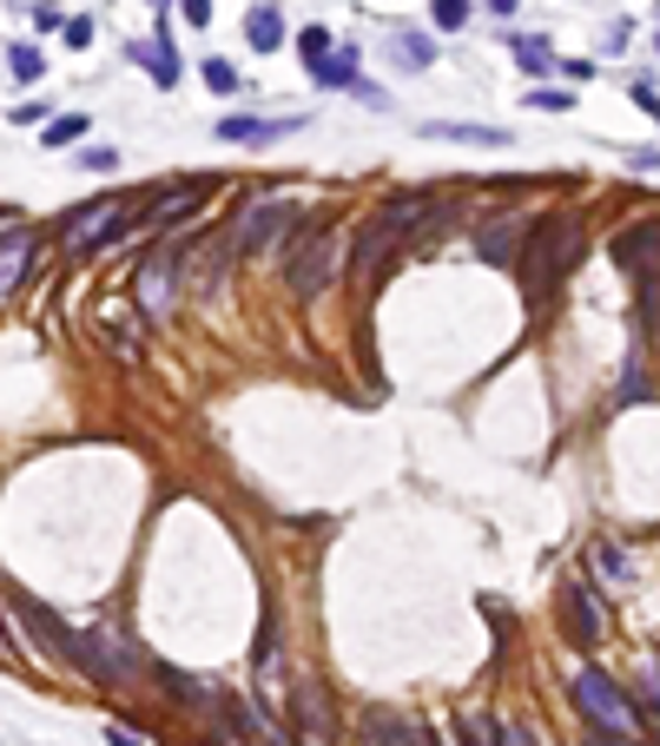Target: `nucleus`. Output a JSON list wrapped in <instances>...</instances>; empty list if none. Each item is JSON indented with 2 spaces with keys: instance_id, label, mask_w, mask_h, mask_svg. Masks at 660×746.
Here are the masks:
<instances>
[{
  "instance_id": "f257e3e1",
  "label": "nucleus",
  "mask_w": 660,
  "mask_h": 746,
  "mask_svg": "<svg viewBox=\"0 0 660 746\" xmlns=\"http://www.w3.org/2000/svg\"><path fill=\"white\" fill-rule=\"evenodd\" d=\"M430 212H436V198H430V192H403V198H390V205H383V212L357 231V271H364V278H377V271L390 264V251H397V245H403V238H410Z\"/></svg>"
},
{
  "instance_id": "f03ea898",
  "label": "nucleus",
  "mask_w": 660,
  "mask_h": 746,
  "mask_svg": "<svg viewBox=\"0 0 660 746\" xmlns=\"http://www.w3.org/2000/svg\"><path fill=\"white\" fill-rule=\"evenodd\" d=\"M582 245H588V238H582V218H575V212H549V218L535 225V238H529L522 284L542 298V291H549V284H555V278H562L575 258H582Z\"/></svg>"
},
{
  "instance_id": "7ed1b4c3",
  "label": "nucleus",
  "mask_w": 660,
  "mask_h": 746,
  "mask_svg": "<svg viewBox=\"0 0 660 746\" xmlns=\"http://www.w3.org/2000/svg\"><path fill=\"white\" fill-rule=\"evenodd\" d=\"M569 694H575V707H582L602 734H615V740H621V734H641V707H635L602 668H582V674L569 681Z\"/></svg>"
},
{
  "instance_id": "20e7f679",
  "label": "nucleus",
  "mask_w": 660,
  "mask_h": 746,
  "mask_svg": "<svg viewBox=\"0 0 660 746\" xmlns=\"http://www.w3.org/2000/svg\"><path fill=\"white\" fill-rule=\"evenodd\" d=\"M331 278H337V231H331V225H317V231H304V245L291 251L284 284H291L297 298H317Z\"/></svg>"
},
{
  "instance_id": "39448f33",
  "label": "nucleus",
  "mask_w": 660,
  "mask_h": 746,
  "mask_svg": "<svg viewBox=\"0 0 660 746\" xmlns=\"http://www.w3.org/2000/svg\"><path fill=\"white\" fill-rule=\"evenodd\" d=\"M297 218H304V212H297L291 198H258V205H245V212H238L231 245H238V251H264V245H278Z\"/></svg>"
},
{
  "instance_id": "423d86ee",
  "label": "nucleus",
  "mask_w": 660,
  "mask_h": 746,
  "mask_svg": "<svg viewBox=\"0 0 660 746\" xmlns=\"http://www.w3.org/2000/svg\"><path fill=\"white\" fill-rule=\"evenodd\" d=\"M126 231V205L119 198H93L66 218V251H93V245H112Z\"/></svg>"
},
{
  "instance_id": "0eeeda50",
  "label": "nucleus",
  "mask_w": 660,
  "mask_h": 746,
  "mask_svg": "<svg viewBox=\"0 0 660 746\" xmlns=\"http://www.w3.org/2000/svg\"><path fill=\"white\" fill-rule=\"evenodd\" d=\"M615 264H621L628 278H654L660 271V218H641V225H628V231L615 238Z\"/></svg>"
},
{
  "instance_id": "6e6552de",
  "label": "nucleus",
  "mask_w": 660,
  "mask_h": 746,
  "mask_svg": "<svg viewBox=\"0 0 660 746\" xmlns=\"http://www.w3.org/2000/svg\"><path fill=\"white\" fill-rule=\"evenodd\" d=\"M172 271H178V258H172V251H152V258L139 264V304H145L152 317H165V311H172V291H178V278H172Z\"/></svg>"
},
{
  "instance_id": "1a4fd4ad",
  "label": "nucleus",
  "mask_w": 660,
  "mask_h": 746,
  "mask_svg": "<svg viewBox=\"0 0 660 746\" xmlns=\"http://www.w3.org/2000/svg\"><path fill=\"white\" fill-rule=\"evenodd\" d=\"M26 264H33V231L7 225V245H0V298H7V291H20Z\"/></svg>"
},
{
  "instance_id": "9d476101",
  "label": "nucleus",
  "mask_w": 660,
  "mask_h": 746,
  "mask_svg": "<svg viewBox=\"0 0 660 746\" xmlns=\"http://www.w3.org/2000/svg\"><path fill=\"white\" fill-rule=\"evenodd\" d=\"M364 734H370V746H436L430 727H410V721H397V714H370Z\"/></svg>"
},
{
  "instance_id": "9b49d317",
  "label": "nucleus",
  "mask_w": 660,
  "mask_h": 746,
  "mask_svg": "<svg viewBox=\"0 0 660 746\" xmlns=\"http://www.w3.org/2000/svg\"><path fill=\"white\" fill-rule=\"evenodd\" d=\"M297 132V119H218V139L231 145H258V139H284Z\"/></svg>"
},
{
  "instance_id": "f8f14e48",
  "label": "nucleus",
  "mask_w": 660,
  "mask_h": 746,
  "mask_svg": "<svg viewBox=\"0 0 660 746\" xmlns=\"http://www.w3.org/2000/svg\"><path fill=\"white\" fill-rule=\"evenodd\" d=\"M516 238H522V218H496V225L476 238V258H483V264H516Z\"/></svg>"
},
{
  "instance_id": "ddd939ff",
  "label": "nucleus",
  "mask_w": 660,
  "mask_h": 746,
  "mask_svg": "<svg viewBox=\"0 0 660 746\" xmlns=\"http://www.w3.org/2000/svg\"><path fill=\"white\" fill-rule=\"evenodd\" d=\"M390 60H397L403 73H423V66L436 60V40L416 33V26H403V33H390Z\"/></svg>"
},
{
  "instance_id": "4468645a",
  "label": "nucleus",
  "mask_w": 660,
  "mask_h": 746,
  "mask_svg": "<svg viewBox=\"0 0 660 746\" xmlns=\"http://www.w3.org/2000/svg\"><path fill=\"white\" fill-rule=\"evenodd\" d=\"M132 60L159 79V86H172L178 79V53H172V40H165V26H159V40H145V46H132Z\"/></svg>"
},
{
  "instance_id": "2eb2a0df",
  "label": "nucleus",
  "mask_w": 660,
  "mask_h": 746,
  "mask_svg": "<svg viewBox=\"0 0 660 746\" xmlns=\"http://www.w3.org/2000/svg\"><path fill=\"white\" fill-rule=\"evenodd\" d=\"M245 40L271 53V46L284 40V13H278V7H251V13H245Z\"/></svg>"
},
{
  "instance_id": "dca6fc26",
  "label": "nucleus",
  "mask_w": 660,
  "mask_h": 746,
  "mask_svg": "<svg viewBox=\"0 0 660 746\" xmlns=\"http://www.w3.org/2000/svg\"><path fill=\"white\" fill-rule=\"evenodd\" d=\"M311 79L317 86H357V53H324V60H311Z\"/></svg>"
},
{
  "instance_id": "f3484780",
  "label": "nucleus",
  "mask_w": 660,
  "mask_h": 746,
  "mask_svg": "<svg viewBox=\"0 0 660 746\" xmlns=\"http://www.w3.org/2000/svg\"><path fill=\"white\" fill-rule=\"evenodd\" d=\"M430 139H450V145H509L502 126H423Z\"/></svg>"
},
{
  "instance_id": "a211bd4d",
  "label": "nucleus",
  "mask_w": 660,
  "mask_h": 746,
  "mask_svg": "<svg viewBox=\"0 0 660 746\" xmlns=\"http://www.w3.org/2000/svg\"><path fill=\"white\" fill-rule=\"evenodd\" d=\"M569 621H575L582 648H588V641H602V602H595L588 588H575V595H569Z\"/></svg>"
},
{
  "instance_id": "6ab92c4d",
  "label": "nucleus",
  "mask_w": 660,
  "mask_h": 746,
  "mask_svg": "<svg viewBox=\"0 0 660 746\" xmlns=\"http://www.w3.org/2000/svg\"><path fill=\"white\" fill-rule=\"evenodd\" d=\"M297 721H304V727H317V734H331V707H324V694H311V688H304V694H297Z\"/></svg>"
},
{
  "instance_id": "aec40b11",
  "label": "nucleus",
  "mask_w": 660,
  "mask_h": 746,
  "mask_svg": "<svg viewBox=\"0 0 660 746\" xmlns=\"http://www.w3.org/2000/svg\"><path fill=\"white\" fill-rule=\"evenodd\" d=\"M516 60H522L529 73H549V66H555V60H549V40H535V33H529V40H516Z\"/></svg>"
},
{
  "instance_id": "412c9836",
  "label": "nucleus",
  "mask_w": 660,
  "mask_h": 746,
  "mask_svg": "<svg viewBox=\"0 0 660 746\" xmlns=\"http://www.w3.org/2000/svg\"><path fill=\"white\" fill-rule=\"evenodd\" d=\"M641 317H648V331H654V344H660V271L641 278Z\"/></svg>"
},
{
  "instance_id": "4be33fe9",
  "label": "nucleus",
  "mask_w": 660,
  "mask_h": 746,
  "mask_svg": "<svg viewBox=\"0 0 660 746\" xmlns=\"http://www.w3.org/2000/svg\"><path fill=\"white\" fill-rule=\"evenodd\" d=\"M79 132H86V112H66V119H53V126H46V145H73Z\"/></svg>"
},
{
  "instance_id": "5701e85b",
  "label": "nucleus",
  "mask_w": 660,
  "mask_h": 746,
  "mask_svg": "<svg viewBox=\"0 0 660 746\" xmlns=\"http://www.w3.org/2000/svg\"><path fill=\"white\" fill-rule=\"evenodd\" d=\"M430 13H436V26H443V33H456V26L469 20V0H430Z\"/></svg>"
},
{
  "instance_id": "b1692460",
  "label": "nucleus",
  "mask_w": 660,
  "mask_h": 746,
  "mask_svg": "<svg viewBox=\"0 0 660 746\" xmlns=\"http://www.w3.org/2000/svg\"><path fill=\"white\" fill-rule=\"evenodd\" d=\"M7 60H13V79H40V73H46V60H40L33 46H13Z\"/></svg>"
},
{
  "instance_id": "393cba45",
  "label": "nucleus",
  "mask_w": 660,
  "mask_h": 746,
  "mask_svg": "<svg viewBox=\"0 0 660 746\" xmlns=\"http://www.w3.org/2000/svg\"><path fill=\"white\" fill-rule=\"evenodd\" d=\"M198 73H205V86H212V93H231V86H238V73H231L225 60H205Z\"/></svg>"
},
{
  "instance_id": "a878e982",
  "label": "nucleus",
  "mask_w": 660,
  "mask_h": 746,
  "mask_svg": "<svg viewBox=\"0 0 660 746\" xmlns=\"http://www.w3.org/2000/svg\"><path fill=\"white\" fill-rule=\"evenodd\" d=\"M297 46H304V60H324V53H331V33H324V26H304Z\"/></svg>"
},
{
  "instance_id": "bb28decb",
  "label": "nucleus",
  "mask_w": 660,
  "mask_h": 746,
  "mask_svg": "<svg viewBox=\"0 0 660 746\" xmlns=\"http://www.w3.org/2000/svg\"><path fill=\"white\" fill-rule=\"evenodd\" d=\"M648 397V370H641V357L628 364V383H621V403H641Z\"/></svg>"
},
{
  "instance_id": "cd10ccee",
  "label": "nucleus",
  "mask_w": 660,
  "mask_h": 746,
  "mask_svg": "<svg viewBox=\"0 0 660 746\" xmlns=\"http://www.w3.org/2000/svg\"><path fill=\"white\" fill-rule=\"evenodd\" d=\"M79 165H86V172H106V165H119V152H112V145H93V152H79Z\"/></svg>"
},
{
  "instance_id": "c85d7f7f",
  "label": "nucleus",
  "mask_w": 660,
  "mask_h": 746,
  "mask_svg": "<svg viewBox=\"0 0 660 746\" xmlns=\"http://www.w3.org/2000/svg\"><path fill=\"white\" fill-rule=\"evenodd\" d=\"M595 562H602V575H615V582H621V575H628V555H621V549H602V555H595Z\"/></svg>"
},
{
  "instance_id": "c756f323",
  "label": "nucleus",
  "mask_w": 660,
  "mask_h": 746,
  "mask_svg": "<svg viewBox=\"0 0 660 746\" xmlns=\"http://www.w3.org/2000/svg\"><path fill=\"white\" fill-rule=\"evenodd\" d=\"M496 746H529V734H522V727H509V721H496Z\"/></svg>"
},
{
  "instance_id": "7c9ffc66",
  "label": "nucleus",
  "mask_w": 660,
  "mask_h": 746,
  "mask_svg": "<svg viewBox=\"0 0 660 746\" xmlns=\"http://www.w3.org/2000/svg\"><path fill=\"white\" fill-rule=\"evenodd\" d=\"M178 13L185 20H212V0H178Z\"/></svg>"
},
{
  "instance_id": "2f4dec72",
  "label": "nucleus",
  "mask_w": 660,
  "mask_h": 746,
  "mask_svg": "<svg viewBox=\"0 0 660 746\" xmlns=\"http://www.w3.org/2000/svg\"><path fill=\"white\" fill-rule=\"evenodd\" d=\"M628 165H641V172H654V165H660V145H641V152H635Z\"/></svg>"
},
{
  "instance_id": "473e14b6",
  "label": "nucleus",
  "mask_w": 660,
  "mask_h": 746,
  "mask_svg": "<svg viewBox=\"0 0 660 746\" xmlns=\"http://www.w3.org/2000/svg\"><path fill=\"white\" fill-rule=\"evenodd\" d=\"M635 99H641V112H654V119H660V93H654V86H635Z\"/></svg>"
},
{
  "instance_id": "72a5a7b5",
  "label": "nucleus",
  "mask_w": 660,
  "mask_h": 746,
  "mask_svg": "<svg viewBox=\"0 0 660 746\" xmlns=\"http://www.w3.org/2000/svg\"><path fill=\"white\" fill-rule=\"evenodd\" d=\"M106 746H139V740H132L126 727H106Z\"/></svg>"
},
{
  "instance_id": "f704fd0d",
  "label": "nucleus",
  "mask_w": 660,
  "mask_h": 746,
  "mask_svg": "<svg viewBox=\"0 0 660 746\" xmlns=\"http://www.w3.org/2000/svg\"><path fill=\"white\" fill-rule=\"evenodd\" d=\"M582 746H615V734H595V740H582Z\"/></svg>"
},
{
  "instance_id": "c9c22d12",
  "label": "nucleus",
  "mask_w": 660,
  "mask_h": 746,
  "mask_svg": "<svg viewBox=\"0 0 660 746\" xmlns=\"http://www.w3.org/2000/svg\"><path fill=\"white\" fill-rule=\"evenodd\" d=\"M489 7H496V13H516V0H489Z\"/></svg>"
},
{
  "instance_id": "e433bc0d",
  "label": "nucleus",
  "mask_w": 660,
  "mask_h": 746,
  "mask_svg": "<svg viewBox=\"0 0 660 746\" xmlns=\"http://www.w3.org/2000/svg\"><path fill=\"white\" fill-rule=\"evenodd\" d=\"M152 7H159V13H165V0H152Z\"/></svg>"
}]
</instances>
